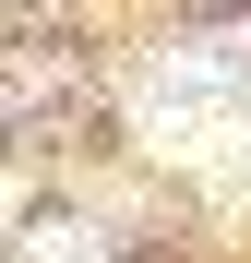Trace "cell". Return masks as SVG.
I'll use <instances>...</instances> for the list:
<instances>
[{
    "label": "cell",
    "mask_w": 251,
    "mask_h": 263,
    "mask_svg": "<svg viewBox=\"0 0 251 263\" xmlns=\"http://www.w3.org/2000/svg\"><path fill=\"white\" fill-rule=\"evenodd\" d=\"M227 108H251V48H180L144 84V132L156 144H191V156L227 132Z\"/></svg>",
    "instance_id": "obj_1"
},
{
    "label": "cell",
    "mask_w": 251,
    "mask_h": 263,
    "mask_svg": "<svg viewBox=\"0 0 251 263\" xmlns=\"http://www.w3.org/2000/svg\"><path fill=\"white\" fill-rule=\"evenodd\" d=\"M24 263H96V239H84V228H48V239H24Z\"/></svg>",
    "instance_id": "obj_2"
}]
</instances>
